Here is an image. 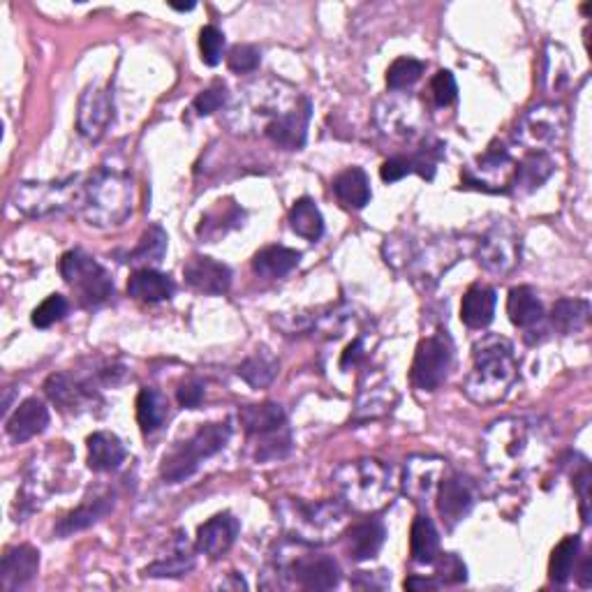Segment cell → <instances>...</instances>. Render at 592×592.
I'll list each match as a JSON object with an SVG mask.
<instances>
[{"mask_svg": "<svg viewBox=\"0 0 592 592\" xmlns=\"http://www.w3.org/2000/svg\"><path fill=\"white\" fill-rule=\"evenodd\" d=\"M125 461V447L114 433L98 431L88 438V468L93 472H111Z\"/></svg>", "mask_w": 592, "mask_h": 592, "instance_id": "cell-27", "label": "cell"}, {"mask_svg": "<svg viewBox=\"0 0 592 592\" xmlns=\"http://www.w3.org/2000/svg\"><path fill=\"white\" fill-rule=\"evenodd\" d=\"M225 49V35L216 26H204L199 31V51H202V61L209 68H216Z\"/></svg>", "mask_w": 592, "mask_h": 592, "instance_id": "cell-46", "label": "cell"}, {"mask_svg": "<svg viewBox=\"0 0 592 592\" xmlns=\"http://www.w3.org/2000/svg\"><path fill=\"white\" fill-rule=\"evenodd\" d=\"M431 91H433L435 105H438V107H449L451 102L456 100V95H458V86H456L454 74H451L449 70H440L433 77Z\"/></svg>", "mask_w": 592, "mask_h": 592, "instance_id": "cell-49", "label": "cell"}, {"mask_svg": "<svg viewBox=\"0 0 592 592\" xmlns=\"http://www.w3.org/2000/svg\"><path fill=\"white\" fill-rule=\"evenodd\" d=\"M475 488L465 477L447 475L438 484V512L444 525L454 530L475 507Z\"/></svg>", "mask_w": 592, "mask_h": 592, "instance_id": "cell-15", "label": "cell"}, {"mask_svg": "<svg viewBox=\"0 0 592 592\" xmlns=\"http://www.w3.org/2000/svg\"><path fill=\"white\" fill-rule=\"evenodd\" d=\"M567 130V111L562 105L544 102L532 107L521 118L516 128V142L530 148L532 153H546L549 148L558 146Z\"/></svg>", "mask_w": 592, "mask_h": 592, "instance_id": "cell-9", "label": "cell"}, {"mask_svg": "<svg viewBox=\"0 0 592 592\" xmlns=\"http://www.w3.org/2000/svg\"><path fill=\"white\" fill-rule=\"evenodd\" d=\"M405 588L407 590H435V588H440V583L435 579H424V576H410V579H405Z\"/></svg>", "mask_w": 592, "mask_h": 592, "instance_id": "cell-53", "label": "cell"}, {"mask_svg": "<svg viewBox=\"0 0 592 592\" xmlns=\"http://www.w3.org/2000/svg\"><path fill=\"white\" fill-rule=\"evenodd\" d=\"M299 259H301V253H296V250H292V248L269 246V248L259 250V253L255 255L253 271L262 278L276 280V278L287 276V273H290L292 269H296Z\"/></svg>", "mask_w": 592, "mask_h": 592, "instance_id": "cell-32", "label": "cell"}, {"mask_svg": "<svg viewBox=\"0 0 592 592\" xmlns=\"http://www.w3.org/2000/svg\"><path fill=\"white\" fill-rule=\"evenodd\" d=\"M435 565V581L440 586H456V583L468 581V567L465 562L458 558L456 553H440Z\"/></svg>", "mask_w": 592, "mask_h": 592, "instance_id": "cell-44", "label": "cell"}, {"mask_svg": "<svg viewBox=\"0 0 592 592\" xmlns=\"http://www.w3.org/2000/svg\"><path fill=\"white\" fill-rule=\"evenodd\" d=\"M340 498L354 512H377L396 495V472L375 458L340 465L333 475Z\"/></svg>", "mask_w": 592, "mask_h": 592, "instance_id": "cell-3", "label": "cell"}, {"mask_svg": "<svg viewBox=\"0 0 592 592\" xmlns=\"http://www.w3.org/2000/svg\"><path fill=\"white\" fill-rule=\"evenodd\" d=\"M239 375L246 380L250 387L264 389L276 380L278 375V361L271 357L266 350H257L253 357H248L239 368Z\"/></svg>", "mask_w": 592, "mask_h": 592, "instance_id": "cell-40", "label": "cell"}, {"mask_svg": "<svg viewBox=\"0 0 592 592\" xmlns=\"http://www.w3.org/2000/svg\"><path fill=\"white\" fill-rule=\"evenodd\" d=\"M111 509H114V495H100V498L86 500L84 505H79L74 512H70L65 518H61V523L56 525V535L58 537H70L74 532H81L86 528H91L98 521H102Z\"/></svg>", "mask_w": 592, "mask_h": 592, "instance_id": "cell-24", "label": "cell"}, {"mask_svg": "<svg viewBox=\"0 0 592 592\" xmlns=\"http://www.w3.org/2000/svg\"><path fill=\"white\" fill-rule=\"evenodd\" d=\"M521 262V232L509 220H498L479 243V264L491 273H509Z\"/></svg>", "mask_w": 592, "mask_h": 592, "instance_id": "cell-12", "label": "cell"}, {"mask_svg": "<svg viewBox=\"0 0 592 592\" xmlns=\"http://www.w3.org/2000/svg\"><path fill=\"white\" fill-rule=\"evenodd\" d=\"M37 569H40V553L33 546L21 544L7 549L0 562V588L14 592L28 586L37 576Z\"/></svg>", "mask_w": 592, "mask_h": 592, "instance_id": "cell-19", "label": "cell"}, {"mask_svg": "<svg viewBox=\"0 0 592 592\" xmlns=\"http://www.w3.org/2000/svg\"><path fill=\"white\" fill-rule=\"evenodd\" d=\"M79 195L81 185H77V179H68L63 183H19L12 202L26 216L40 218L68 209Z\"/></svg>", "mask_w": 592, "mask_h": 592, "instance_id": "cell-10", "label": "cell"}, {"mask_svg": "<svg viewBox=\"0 0 592 592\" xmlns=\"http://www.w3.org/2000/svg\"><path fill=\"white\" fill-rule=\"evenodd\" d=\"M269 86V81H262V84H253L248 86L246 91L241 93L239 102H236L234 107V116L239 118V128H255L257 121L266 125L276 121V118L290 114L292 109H296L301 105L303 100L299 93L290 88L287 84H276V88H266Z\"/></svg>", "mask_w": 592, "mask_h": 592, "instance_id": "cell-7", "label": "cell"}, {"mask_svg": "<svg viewBox=\"0 0 592 592\" xmlns=\"http://www.w3.org/2000/svg\"><path fill=\"white\" fill-rule=\"evenodd\" d=\"M333 195L345 209L359 211L370 202V183L364 169L350 167L333 181Z\"/></svg>", "mask_w": 592, "mask_h": 592, "instance_id": "cell-29", "label": "cell"}, {"mask_svg": "<svg viewBox=\"0 0 592 592\" xmlns=\"http://www.w3.org/2000/svg\"><path fill=\"white\" fill-rule=\"evenodd\" d=\"M172 7H174V10H179V12H185V10H192V7H195V3H188V5H176V3H172Z\"/></svg>", "mask_w": 592, "mask_h": 592, "instance_id": "cell-55", "label": "cell"}, {"mask_svg": "<svg viewBox=\"0 0 592 592\" xmlns=\"http://www.w3.org/2000/svg\"><path fill=\"white\" fill-rule=\"evenodd\" d=\"M590 484H592L590 468H588V465H583V470L579 472V475L574 477L576 493H579V498H581V516H583V523H590Z\"/></svg>", "mask_w": 592, "mask_h": 592, "instance_id": "cell-50", "label": "cell"}, {"mask_svg": "<svg viewBox=\"0 0 592 592\" xmlns=\"http://www.w3.org/2000/svg\"><path fill=\"white\" fill-rule=\"evenodd\" d=\"M426 65L421 61H414V58H398V61L391 63L387 72V86L391 91H403V88H410L417 84L421 74H424Z\"/></svg>", "mask_w": 592, "mask_h": 592, "instance_id": "cell-43", "label": "cell"}, {"mask_svg": "<svg viewBox=\"0 0 592 592\" xmlns=\"http://www.w3.org/2000/svg\"><path fill=\"white\" fill-rule=\"evenodd\" d=\"M308 121H310V102L303 100L299 107L292 109L290 114L276 118V121L266 125V137L280 148L287 151H299L306 144L308 137Z\"/></svg>", "mask_w": 592, "mask_h": 592, "instance_id": "cell-20", "label": "cell"}, {"mask_svg": "<svg viewBox=\"0 0 592 592\" xmlns=\"http://www.w3.org/2000/svg\"><path fill=\"white\" fill-rule=\"evenodd\" d=\"M111 121H114V102H111L109 88L100 84L88 86L79 98V132L91 142H98V139L105 137Z\"/></svg>", "mask_w": 592, "mask_h": 592, "instance_id": "cell-13", "label": "cell"}, {"mask_svg": "<svg viewBox=\"0 0 592 592\" xmlns=\"http://www.w3.org/2000/svg\"><path fill=\"white\" fill-rule=\"evenodd\" d=\"M410 555L419 565H433L440 555V532L424 514L414 518L410 530Z\"/></svg>", "mask_w": 592, "mask_h": 592, "instance_id": "cell-30", "label": "cell"}, {"mask_svg": "<svg viewBox=\"0 0 592 592\" xmlns=\"http://www.w3.org/2000/svg\"><path fill=\"white\" fill-rule=\"evenodd\" d=\"M61 276L84 308H98L114 296V280L105 266L95 262L84 250H70L61 257Z\"/></svg>", "mask_w": 592, "mask_h": 592, "instance_id": "cell-8", "label": "cell"}, {"mask_svg": "<svg viewBox=\"0 0 592 592\" xmlns=\"http://www.w3.org/2000/svg\"><path fill=\"white\" fill-rule=\"evenodd\" d=\"M361 350H364V347H361V340H354V343L345 350L343 359H340V366H343V368H350V364H352V366L357 364V361L361 359V354H364Z\"/></svg>", "mask_w": 592, "mask_h": 592, "instance_id": "cell-52", "label": "cell"}, {"mask_svg": "<svg viewBox=\"0 0 592 592\" xmlns=\"http://www.w3.org/2000/svg\"><path fill=\"white\" fill-rule=\"evenodd\" d=\"M241 523L229 512L216 514L209 521L199 525L197 530V551L209 555L211 560H218L232 549L236 537H239Z\"/></svg>", "mask_w": 592, "mask_h": 592, "instance_id": "cell-18", "label": "cell"}, {"mask_svg": "<svg viewBox=\"0 0 592 592\" xmlns=\"http://www.w3.org/2000/svg\"><path fill=\"white\" fill-rule=\"evenodd\" d=\"M243 220V211L239 206L229 204V202H218L216 209L211 213H206L202 218V225H199V236H204V239H218L220 234H225L227 229L232 227H239Z\"/></svg>", "mask_w": 592, "mask_h": 592, "instance_id": "cell-42", "label": "cell"}, {"mask_svg": "<svg viewBox=\"0 0 592 592\" xmlns=\"http://www.w3.org/2000/svg\"><path fill=\"white\" fill-rule=\"evenodd\" d=\"M169 417V403L167 396L160 394L158 389L146 387L139 391L137 396V421L142 426L144 433H155L158 428L165 424Z\"/></svg>", "mask_w": 592, "mask_h": 592, "instance_id": "cell-34", "label": "cell"}, {"mask_svg": "<svg viewBox=\"0 0 592 592\" xmlns=\"http://www.w3.org/2000/svg\"><path fill=\"white\" fill-rule=\"evenodd\" d=\"M241 426L246 428L248 435L257 438H276V435L287 431L285 410L278 403H262V405H246L239 410Z\"/></svg>", "mask_w": 592, "mask_h": 592, "instance_id": "cell-21", "label": "cell"}, {"mask_svg": "<svg viewBox=\"0 0 592 592\" xmlns=\"http://www.w3.org/2000/svg\"><path fill=\"white\" fill-rule=\"evenodd\" d=\"M495 303H498V296L495 290L486 285H475L470 287L463 296L461 303V317L463 322L468 324L470 329H484L493 322L495 315Z\"/></svg>", "mask_w": 592, "mask_h": 592, "instance_id": "cell-26", "label": "cell"}, {"mask_svg": "<svg viewBox=\"0 0 592 592\" xmlns=\"http://www.w3.org/2000/svg\"><path fill=\"white\" fill-rule=\"evenodd\" d=\"M590 322V303L583 299H560L555 301L551 324L562 336H572L588 327Z\"/></svg>", "mask_w": 592, "mask_h": 592, "instance_id": "cell-33", "label": "cell"}, {"mask_svg": "<svg viewBox=\"0 0 592 592\" xmlns=\"http://www.w3.org/2000/svg\"><path fill=\"white\" fill-rule=\"evenodd\" d=\"M581 551V539L579 537H565L562 542L555 546L551 553V562H549V576L553 583L558 586H565L569 581V576L574 572L576 558H579Z\"/></svg>", "mask_w": 592, "mask_h": 592, "instance_id": "cell-37", "label": "cell"}, {"mask_svg": "<svg viewBox=\"0 0 592 592\" xmlns=\"http://www.w3.org/2000/svg\"><path fill=\"white\" fill-rule=\"evenodd\" d=\"M174 280L165 276V273H158L153 269H139L130 276L128 280V294L137 301L146 303H158L172 299L174 294Z\"/></svg>", "mask_w": 592, "mask_h": 592, "instance_id": "cell-25", "label": "cell"}, {"mask_svg": "<svg viewBox=\"0 0 592 592\" xmlns=\"http://www.w3.org/2000/svg\"><path fill=\"white\" fill-rule=\"evenodd\" d=\"M227 102V86L222 84V81H216L211 88H206L204 93H199L195 102H192V107L199 116H211L225 107Z\"/></svg>", "mask_w": 592, "mask_h": 592, "instance_id": "cell-48", "label": "cell"}, {"mask_svg": "<svg viewBox=\"0 0 592 592\" xmlns=\"http://www.w3.org/2000/svg\"><path fill=\"white\" fill-rule=\"evenodd\" d=\"M81 216L88 225L116 227L132 213V181L118 169L102 167L81 185Z\"/></svg>", "mask_w": 592, "mask_h": 592, "instance_id": "cell-5", "label": "cell"}, {"mask_svg": "<svg viewBox=\"0 0 592 592\" xmlns=\"http://www.w3.org/2000/svg\"><path fill=\"white\" fill-rule=\"evenodd\" d=\"M410 174H419V176H424V179L431 181L435 176V162L419 158V155L417 158H403V155H398V158H389L380 167V176H382L384 183H396Z\"/></svg>", "mask_w": 592, "mask_h": 592, "instance_id": "cell-38", "label": "cell"}, {"mask_svg": "<svg viewBox=\"0 0 592 592\" xmlns=\"http://www.w3.org/2000/svg\"><path fill=\"white\" fill-rule=\"evenodd\" d=\"M287 572L292 574L296 586L306 590H331L340 583L338 562L322 553H303L290 562Z\"/></svg>", "mask_w": 592, "mask_h": 592, "instance_id": "cell-14", "label": "cell"}, {"mask_svg": "<svg viewBox=\"0 0 592 592\" xmlns=\"http://www.w3.org/2000/svg\"><path fill=\"white\" fill-rule=\"evenodd\" d=\"M507 313H509V320H512V324H516V327L530 329L542 322L544 306L530 287H514L507 299Z\"/></svg>", "mask_w": 592, "mask_h": 592, "instance_id": "cell-31", "label": "cell"}, {"mask_svg": "<svg viewBox=\"0 0 592 592\" xmlns=\"http://www.w3.org/2000/svg\"><path fill=\"white\" fill-rule=\"evenodd\" d=\"M167 232L162 229L160 225H151L142 234V239H139L137 248L132 250L128 255V262L130 264H158L162 262V257L167 253Z\"/></svg>", "mask_w": 592, "mask_h": 592, "instance_id": "cell-39", "label": "cell"}, {"mask_svg": "<svg viewBox=\"0 0 592 592\" xmlns=\"http://www.w3.org/2000/svg\"><path fill=\"white\" fill-rule=\"evenodd\" d=\"M384 537H387V530L380 521L375 518H368V521L354 525L347 535V551H350V558L357 562H364L375 558L380 553Z\"/></svg>", "mask_w": 592, "mask_h": 592, "instance_id": "cell-28", "label": "cell"}, {"mask_svg": "<svg viewBox=\"0 0 592 592\" xmlns=\"http://www.w3.org/2000/svg\"><path fill=\"white\" fill-rule=\"evenodd\" d=\"M192 567H195V555H192L188 542L179 539L172 555L155 560L153 565L146 567V576H158V579H165V576H183L188 574Z\"/></svg>", "mask_w": 592, "mask_h": 592, "instance_id": "cell-41", "label": "cell"}, {"mask_svg": "<svg viewBox=\"0 0 592 592\" xmlns=\"http://www.w3.org/2000/svg\"><path fill=\"white\" fill-rule=\"evenodd\" d=\"M259 61H262V54H259V49L253 47V44H236L227 56L229 70L236 74L255 72L259 68Z\"/></svg>", "mask_w": 592, "mask_h": 592, "instance_id": "cell-47", "label": "cell"}, {"mask_svg": "<svg viewBox=\"0 0 592 592\" xmlns=\"http://www.w3.org/2000/svg\"><path fill=\"white\" fill-rule=\"evenodd\" d=\"M68 299L63 294H51L33 310V324L37 329H49L51 324L61 322L68 315Z\"/></svg>", "mask_w": 592, "mask_h": 592, "instance_id": "cell-45", "label": "cell"}, {"mask_svg": "<svg viewBox=\"0 0 592 592\" xmlns=\"http://www.w3.org/2000/svg\"><path fill=\"white\" fill-rule=\"evenodd\" d=\"M183 278L192 290L199 294H209V296L227 294L229 285H232V271H229V266L202 255L192 257L185 262Z\"/></svg>", "mask_w": 592, "mask_h": 592, "instance_id": "cell-17", "label": "cell"}, {"mask_svg": "<svg viewBox=\"0 0 592 592\" xmlns=\"http://www.w3.org/2000/svg\"><path fill=\"white\" fill-rule=\"evenodd\" d=\"M590 569H592V558H590V555H586V558H583V565L579 569V583H581L583 588H590L592 586Z\"/></svg>", "mask_w": 592, "mask_h": 592, "instance_id": "cell-54", "label": "cell"}, {"mask_svg": "<svg viewBox=\"0 0 592 592\" xmlns=\"http://www.w3.org/2000/svg\"><path fill=\"white\" fill-rule=\"evenodd\" d=\"M553 172V162L546 153H530L521 165L514 169L512 185L521 192H532L539 188Z\"/></svg>", "mask_w": 592, "mask_h": 592, "instance_id": "cell-36", "label": "cell"}, {"mask_svg": "<svg viewBox=\"0 0 592 592\" xmlns=\"http://www.w3.org/2000/svg\"><path fill=\"white\" fill-rule=\"evenodd\" d=\"M176 398H179L181 407L195 410V407L202 403V398H204V387L197 380H185L179 387V391H176Z\"/></svg>", "mask_w": 592, "mask_h": 592, "instance_id": "cell-51", "label": "cell"}, {"mask_svg": "<svg viewBox=\"0 0 592 592\" xmlns=\"http://www.w3.org/2000/svg\"><path fill=\"white\" fill-rule=\"evenodd\" d=\"M551 428L542 419L507 417L491 424L481 442V458L498 481H523L551 451Z\"/></svg>", "mask_w": 592, "mask_h": 592, "instance_id": "cell-1", "label": "cell"}, {"mask_svg": "<svg viewBox=\"0 0 592 592\" xmlns=\"http://www.w3.org/2000/svg\"><path fill=\"white\" fill-rule=\"evenodd\" d=\"M447 472V461L435 456H412L403 472V491L414 502H426Z\"/></svg>", "mask_w": 592, "mask_h": 592, "instance_id": "cell-16", "label": "cell"}, {"mask_svg": "<svg viewBox=\"0 0 592 592\" xmlns=\"http://www.w3.org/2000/svg\"><path fill=\"white\" fill-rule=\"evenodd\" d=\"M518 380L514 347L502 336H484L475 345L472 370L465 380V396L477 405L500 403Z\"/></svg>", "mask_w": 592, "mask_h": 592, "instance_id": "cell-2", "label": "cell"}, {"mask_svg": "<svg viewBox=\"0 0 592 592\" xmlns=\"http://www.w3.org/2000/svg\"><path fill=\"white\" fill-rule=\"evenodd\" d=\"M229 435H232V428L227 424H206L199 428V431L192 435L190 440L181 442L179 447H174L162 461L160 475L167 484H179L197 472L199 465L206 458L216 456L218 451L225 449L229 442Z\"/></svg>", "mask_w": 592, "mask_h": 592, "instance_id": "cell-6", "label": "cell"}, {"mask_svg": "<svg viewBox=\"0 0 592 592\" xmlns=\"http://www.w3.org/2000/svg\"><path fill=\"white\" fill-rule=\"evenodd\" d=\"M454 350L447 336H428L419 343L412 361V384L421 391H435L447 380Z\"/></svg>", "mask_w": 592, "mask_h": 592, "instance_id": "cell-11", "label": "cell"}, {"mask_svg": "<svg viewBox=\"0 0 592 592\" xmlns=\"http://www.w3.org/2000/svg\"><path fill=\"white\" fill-rule=\"evenodd\" d=\"M44 391L56 405H61V410L79 412L84 407L95 401V391L88 382L74 380L68 373H56L51 375L47 384H44Z\"/></svg>", "mask_w": 592, "mask_h": 592, "instance_id": "cell-22", "label": "cell"}, {"mask_svg": "<svg viewBox=\"0 0 592 592\" xmlns=\"http://www.w3.org/2000/svg\"><path fill=\"white\" fill-rule=\"evenodd\" d=\"M278 521L287 535L301 544H327L343 532L347 509L338 500L303 502L283 498L276 505Z\"/></svg>", "mask_w": 592, "mask_h": 592, "instance_id": "cell-4", "label": "cell"}, {"mask_svg": "<svg viewBox=\"0 0 592 592\" xmlns=\"http://www.w3.org/2000/svg\"><path fill=\"white\" fill-rule=\"evenodd\" d=\"M49 426V410L47 405L37 398H28V401L17 407V412L7 419V435L12 442H28L35 435H40L44 428Z\"/></svg>", "mask_w": 592, "mask_h": 592, "instance_id": "cell-23", "label": "cell"}, {"mask_svg": "<svg viewBox=\"0 0 592 592\" xmlns=\"http://www.w3.org/2000/svg\"><path fill=\"white\" fill-rule=\"evenodd\" d=\"M290 227L306 241H317L324 234V218L310 197H301L290 209Z\"/></svg>", "mask_w": 592, "mask_h": 592, "instance_id": "cell-35", "label": "cell"}]
</instances>
